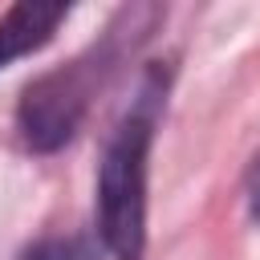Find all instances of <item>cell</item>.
Segmentation results:
<instances>
[{"instance_id":"cell-3","label":"cell","mask_w":260,"mask_h":260,"mask_svg":"<svg viewBox=\"0 0 260 260\" xmlns=\"http://www.w3.org/2000/svg\"><path fill=\"white\" fill-rule=\"evenodd\" d=\"M65 20V4L57 0H20L8 8V16L0 20V69L12 65L16 57H28L32 49H41L57 24Z\"/></svg>"},{"instance_id":"cell-4","label":"cell","mask_w":260,"mask_h":260,"mask_svg":"<svg viewBox=\"0 0 260 260\" xmlns=\"http://www.w3.org/2000/svg\"><path fill=\"white\" fill-rule=\"evenodd\" d=\"M20 260H98V248L85 236H45L24 248Z\"/></svg>"},{"instance_id":"cell-2","label":"cell","mask_w":260,"mask_h":260,"mask_svg":"<svg viewBox=\"0 0 260 260\" xmlns=\"http://www.w3.org/2000/svg\"><path fill=\"white\" fill-rule=\"evenodd\" d=\"M85 89L89 85H85L81 69H61V73H49L37 85H28L24 102H20V130H24V138L37 150L61 146L77 130V122H81Z\"/></svg>"},{"instance_id":"cell-1","label":"cell","mask_w":260,"mask_h":260,"mask_svg":"<svg viewBox=\"0 0 260 260\" xmlns=\"http://www.w3.org/2000/svg\"><path fill=\"white\" fill-rule=\"evenodd\" d=\"M146 146H150V122L126 118L102 158L98 215H102V240L118 260H138L146 244Z\"/></svg>"}]
</instances>
